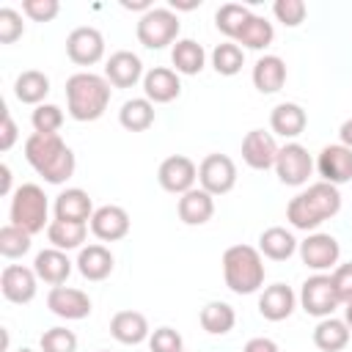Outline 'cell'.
<instances>
[{"label":"cell","mask_w":352,"mask_h":352,"mask_svg":"<svg viewBox=\"0 0 352 352\" xmlns=\"http://www.w3.org/2000/svg\"><path fill=\"white\" fill-rule=\"evenodd\" d=\"M297 305V294L292 292V286L286 283H272L258 294V314L267 322H283L292 316Z\"/></svg>","instance_id":"d6986e66"},{"label":"cell","mask_w":352,"mask_h":352,"mask_svg":"<svg viewBox=\"0 0 352 352\" xmlns=\"http://www.w3.org/2000/svg\"><path fill=\"white\" fill-rule=\"evenodd\" d=\"M25 160L30 162V168L38 176H44L47 184H63L77 168L74 151L63 143V138L58 132L55 135L33 132L25 140Z\"/></svg>","instance_id":"6da1fadb"},{"label":"cell","mask_w":352,"mask_h":352,"mask_svg":"<svg viewBox=\"0 0 352 352\" xmlns=\"http://www.w3.org/2000/svg\"><path fill=\"white\" fill-rule=\"evenodd\" d=\"M170 60H173V66H176V74H198L201 69H204V63H206V52H204V47L198 44V41H192V38H179L176 44H173V50H170Z\"/></svg>","instance_id":"d6a6232c"},{"label":"cell","mask_w":352,"mask_h":352,"mask_svg":"<svg viewBox=\"0 0 352 352\" xmlns=\"http://www.w3.org/2000/svg\"><path fill=\"white\" fill-rule=\"evenodd\" d=\"M198 6L201 0H170V11H192Z\"/></svg>","instance_id":"816d5d0a"},{"label":"cell","mask_w":352,"mask_h":352,"mask_svg":"<svg viewBox=\"0 0 352 352\" xmlns=\"http://www.w3.org/2000/svg\"><path fill=\"white\" fill-rule=\"evenodd\" d=\"M195 179H198V168L190 157L184 154H170L160 162V170H157V182L165 192H173V195H184L195 187Z\"/></svg>","instance_id":"30bf717a"},{"label":"cell","mask_w":352,"mask_h":352,"mask_svg":"<svg viewBox=\"0 0 352 352\" xmlns=\"http://www.w3.org/2000/svg\"><path fill=\"white\" fill-rule=\"evenodd\" d=\"M341 209V192L338 187L327 182L308 184V190L297 192L286 206V220L300 231H314L324 220L336 217Z\"/></svg>","instance_id":"7a4b0ae2"},{"label":"cell","mask_w":352,"mask_h":352,"mask_svg":"<svg viewBox=\"0 0 352 352\" xmlns=\"http://www.w3.org/2000/svg\"><path fill=\"white\" fill-rule=\"evenodd\" d=\"M344 322H346L349 330H352V302H346V308H344Z\"/></svg>","instance_id":"f5cc1de1"},{"label":"cell","mask_w":352,"mask_h":352,"mask_svg":"<svg viewBox=\"0 0 352 352\" xmlns=\"http://www.w3.org/2000/svg\"><path fill=\"white\" fill-rule=\"evenodd\" d=\"M50 94V77L38 69H28L16 77L14 82V96L22 102V104H44V96Z\"/></svg>","instance_id":"f546056e"},{"label":"cell","mask_w":352,"mask_h":352,"mask_svg":"<svg viewBox=\"0 0 352 352\" xmlns=\"http://www.w3.org/2000/svg\"><path fill=\"white\" fill-rule=\"evenodd\" d=\"M148 349L151 352H184V341L173 327H157L148 336Z\"/></svg>","instance_id":"7bdbcfd3"},{"label":"cell","mask_w":352,"mask_h":352,"mask_svg":"<svg viewBox=\"0 0 352 352\" xmlns=\"http://www.w3.org/2000/svg\"><path fill=\"white\" fill-rule=\"evenodd\" d=\"M242 352H280V349H278V344H275L272 338L256 336V338H250V341L242 346Z\"/></svg>","instance_id":"7dc6e473"},{"label":"cell","mask_w":352,"mask_h":352,"mask_svg":"<svg viewBox=\"0 0 352 352\" xmlns=\"http://www.w3.org/2000/svg\"><path fill=\"white\" fill-rule=\"evenodd\" d=\"M333 286H336V294H338V300L346 305V302H352V261H346V264H338L336 270H333Z\"/></svg>","instance_id":"f6af8a7d"},{"label":"cell","mask_w":352,"mask_h":352,"mask_svg":"<svg viewBox=\"0 0 352 352\" xmlns=\"http://www.w3.org/2000/svg\"><path fill=\"white\" fill-rule=\"evenodd\" d=\"M91 234L102 242H118L129 234V214L126 209L116 206V204H107V206H99L91 217Z\"/></svg>","instance_id":"ac0fdd59"},{"label":"cell","mask_w":352,"mask_h":352,"mask_svg":"<svg viewBox=\"0 0 352 352\" xmlns=\"http://www.w3.org/2000/svg\"><path fill=\"white\" fill-rule=\"evenodd\" d=\"M176 212H179V220H182L184 226H204V223H209L212 214H214V195H209V192L201 190V187H192L190 192L179 195Z\"/></svg>","instance_id":"44dd1931"},{"label":"cell","mask_w":352,"mask_h":352,"mask_svg":"<svg viewBox=\"0 0 352 352\" xmlns=\"http://www.w3.org/2000/svg\"><path fill=\"white\" fill-rule=\"evenodd\" d=\"M201 327L209 333V336H226V333H231L234 330V324H236V314H234V308L228 305V302H223V300H212V302H206L204 308H201Z\"/></svg>","instance_id":"1f68e13d"},{"label":"cell","mask_w":352,"mask_h":352,"mask_svg":"<svg viewBox=\"0 0 352 352\" xmlns=\"http://www.w3.org/2000/svg\"><path fill=\"white\" fill-rule=\"evenodd\" d=\"M30 124L41 135H55L63 126V110L58 104H38L30 116Z\"/></svg>","instance_id":"ab89813d"},{"label":"cell","mask_w":352,"mask_h":352,"mask_svg":"<svg viewBox=\"0 0 352 352\" xmlns=\"http://www.w3.org/2000/svg\"><path fill=\"white\" fill-rule=\"evenodd\" d=\"M242 160H245V165L253 168V170L275 168V160H278V143H275L272 132L250 129V132L242 138Z\"/></svg>","instance_id":"9a60e30c"},{"label":"cell","mask_w":352,"mask_h":352,"mask_svg":"<svg viewBox=\"0 0 352 352\" xmlns=\"http://www.w3.org/2000/svg\"><path fill=\"white\" fill-rule=\"evenodd\" d=\"M94 204L91 195L80 187H69L55 198V220H69V223H88L94 217Z\"/></svg>","instance_id":"7402d4cb"},{"label":"cell","mask_w":352,"mask_h":352,"mask_svg":"<svg viewBox=\"0 0 352 352\" xmlns=\"http://www.w3.org/2000/svg\"><path fill=\"white\" fill-rule=\"evenodd\" d=\"M74 264L85 280H104L113 272L116 258L104 245H88V248H80V256Z\"/></svg>","instance_id":"484cf974"},{"label":"cell","mask_w":352,"mask_h":352,"mask_svg":"<svg viewBox=\"0 0 352 352\" xmlns=\"http://www.w3.org/2000/svg\"><path fill=\"white\" fill-rule=\"evenodd\" d=\"M16 143V124L11 118V113L3 107V132H0V151H8Z\"/></svg>","instance_id":"bcb514c9"},{"label":"cell","mask_w":352,"mask_h":352,"mask_svg":"<svg viewBox=\"0 0 352 352\" xmlns=\"http://www.w3.org/2000/svg\"><path fill=\"white\" fill-rule=\"evenodd\" d=\"M110 336L126 346H135L148 338V319L140 311H118L110 319Z\"/></svg>","instance_id":"d4e9b609"},{"label":"cell","mask_w":352,"mask_h":352,"mask_svg":"<svg viewBox=\"0 0 352 352\" xmlns=\"http://www.w3.org/2000/svg\"><path fill=\"white\" fill-rule=\"evenodd\" d=\"M11 223L25 228L28 234H38L44 231L50 223H47V214H50V204H47V195L38 184H19L11 195Z\"/></svg>","instance_id":"5b68a950"},{"label":"cell","mask_w":352,"mask_h":352,"mask_svg":"<svg viewBox=\"0 0 352 352\" xmlns=\"http://www.w3.org/2000/svg\"><path fill=\"white\" fill-rule=\"evenodd\" d=\"M0 192L3 195H14V190H11V168L6 162L0 165Z\"/></svg>","instance_id":"c3c4849f"},{"label":"cell","mask_w":352,"mask_h":352,"mask_svg":"<svg viewBox=\"0 0 352 352\" xmlns=\"http://www.w3.org/2000/svg\"><path fill=\"white\" fill-rule=\"evenodd\" d=\"M30 236L33 234H28L25 228H19L14 223L3 226L0 228V256L3 258H19V256H25L30 250Z\"/></svg>","instance_id":"74e56055"},{"label":"cell","mask_w":352,"mask_h":352,"mask_svg":"<svg viewBox=\"0 0 352 352\" xmlns=\"http://www.w3.org/2000/svg\"><path fill=\"white\" fill-rule=\"evenodd\" d=\"M121 6H124V8H129V11H143V14L154 8L148 0H135V3H132V0H121Z\"/></svg>","instance_id":"f907efd6"},{"label":"cell","mask_w":352,"mask_h":352,"mask_svg":"<svg viewBox=\"0 0 352 352\" xmlns=\"http://www.w3.org/2000/svg\"><path fill=\"white\" fill-rule=\"evenodd\" d=\"M143 94L151 104H168L182 94V82L176 69L168 66H154L143 74Z\"/></svg>","instance_id":"e0dca14e"},{"label":"cell","mask_w":352,"mask_h":352,"mask_svg":"<svg viewBox=\"0 0 352 352\" xmlns=\"http://www.w3.org/2000/svg\"><path fill=\"white\" fill-rule=\"evenodd\" d=\"M305 124H308V116H305V110L297 102H280L270 113L272 132L280 135V138H286V140H294L297 135H302Z\"/></svg>","instance_id":"cb8c5ba5"},{"label":"cell","mask_w":352,"mask_h":352,"mask_svg":"<svg viewBox=\"0 0 352 352\" xmlns=\"http://www.w3.org/2000/svg\"><path fill=\"white\" fill-rule=\"evenodd\" d=\"M338 138H341V143H344L346 148H352V118H346V121L341 124V129H338Z\"/></svg>","instance_id":"681fc988"},{"label":"cell","mask_w":352,"mask_h":352,"mask_svg":"<svg viewBox=\"0 0 352 352\" xmlns=\"http://www.w3.org/2000/svg\"><path fill=\"white\" fill-rule=\"evenodd\" d=\"M286 82V63L278 55H264L253 66V85L261 94H278Z\"/></svg>","instance_id":"83f0119b"},{"label":"cell","mask_w":352,"mask_h":352,"mask_svg":"<svg viewBox=\"0 0 352 352\" xmlns=\"http://www.w3.org/2000/svg\"><path fill=\"white\" fill-rule=\"evenodd\" d=\"M47 308L60 319H85L91 316V297L82 289L52 286L47 294Z\"/></svg>","instance_id":"2e32d148"},{"label":"cell","mask_w":352,"mask_h":352,"mask_svg":"<svg viewBox=\"0 0 352 352\" xmlns=\"http://www.w3.org/2000/svg\"><path fill=\"white\" fill-rule=\"evenodd\" d=\"M85 236H88V226H85V223L52 220V223L47 226V239H50V245L58 248V250H63V253H66V250H77V248H82Z\"/></svg>","instance_id":"4dcf8cb0"},{"label":"cell","mask_w":352,"mask_h":352,"mask_svg":"<svg viewBox=\"0 0 352 352\" xmlns=\"http://www.w3.org/2000/svg\"><path fill=\"white\" fill-rule=\"evenodd\" d=\"M36 283H38L36 270L22 267V264H8L0 272V292L8 302H16V305H25L36 297V289H38Z\"/></svg>","instance_id":"5bb4252c"},{"label":"cell","mask_w":352,"mask_h":352,"mask_svg":"<svg viewBox=\"0 0 352 352\" xmlns=\"http://www.w3.org/2000/svg\"><path fill=\"white\" fill-rule=\"evenodd\" d=\"M99 352H107V349H99Z\"/></svg>","instance_id":"11a10c76"},{"label":"cell","mask_w":352,"mask_h":352,"mask_svg":"<svg viewBox=\"0 0 352 352\" xmlns=\"http://www.w3.org/2000/svg\"><path fill=\"white\" fill-rule=\"evenodd\" d=\"M179 28H182V22H179L176 11H170V8H151V11H146L138 19L135 33H138V41L146 50H162V47L176 41Z\"/></svg>","instance_id":"8992f818"},{"label":"cell","mask_w":352,"mask_h":352,"mask_svg":"<svg viewBox=\"0 0 352 352\" xmlns=\"http://www.w3.org/2000/svg\"><path fill=\"white\" fill-rule=\"evenodd\" d=\"M305 3L302 0H275L272 6V14L278 22H283L286 28H297L302 19H305Z\"/></svg>","instance_id":"60d3db41"},{"label":"cell","mask_w":352,"mask_h":352,"mask_svg":"<svg viewBox=\"0 0 352 352\" xmlns=\"http://www.w3.org/2000/svg\"><path fill=\"white\" fill-rule=\"evenodd\" d=\"M349 333L352 330L344 319L327 316V319H319V324L314 327V344L322 352H341L349 344Z\"/></svg>","instance_id":"f1b7e54d"},{"label":"cell","mask_w":352,"mask_h":352,"mask_svg":"<svg viewBox=\"0 0 352 352\" xmlns=\"http://www.w3.org/2000/svg\"><path fill=\"white\" fill-rule=\"evenodd\" d=\"M275 173L283 184L289 187H302L308 182V176L314 173V157L308 154V148L302 143H286L278 148V160H275Z\"/></svg>","instance_id":"ba28073f"},{"label":"cell","mask_w":352,"mask_h":352,"mask_svg":"<svg viewBox=\"0 0 352 352\" xmlns=\"http://www.w3.org/2000/svg\"><path fill=\"white\" fill-rule=\"evenodd\" d=\"M316 170L322 176V182H327L333 187L346 184L352 179V148H346L344 143L324 146L316 157Z\"/></svg>","instance_id":"4fadbf2b"},{"label":"cell","mask_w":352,"mask_h":352,"mask_svg":"<svg viewBox=\"0 0 352 352\" xmlns=\"http://www.w3.org/2000/svg\"><path fill=\"white\" fill-rule=\"evenodd\" d=\"M104 77L113 88H132L140 77H143V63L135 52L129 50H118L107 58L104 63Z\"/></svg>","instance_id":"ffe728a7"},{"label":"cell","mask_w":352,"mask_h":352,"mask_svg":"<svg viewBox=\"0 0 352 352\" xmlns=\"http://www.w3.org/2000/svg\"><path fill=\"white\" fill-rule=\"evenodd\" d=\"M22 11L33 22H50V19L58 16L60 3L58 0H22Z\"/></svg>","instance_id":"ee69618b"},{"label":"cell","mask_w":352,"mask_h":352,"mask_svg":"<svg viewBox=\"0 0 352 352\" xmlns=\"http://www.w3.org/2000/svg\"><path fill=\"white\" fill-rule=\"evenodd\" d=\"M66 55L77 66H94L104 58V36L91 25H80L66 36Z\"/></svg>","instance_id":"8fae6325"},{"label":"cell","mask_w":352,"mask_h":352,"mask_svg":"<svg viewBox=\"0 0 352 352\" xmlns=\"http://www.w3.org/2000/svg\"><path fill=\"white\" fill-rule=\"evenodd\" d=\"M297 248L300 245H297L294 234L286 231L283 226H272V228L261 231V236H258V253L270 261H286L294 256Z\"/></svg>","instance_id":"4316f807"},{"label":"cell","mask_w":352,"mask_h":352,"mask_svg":"<svg viewBox=\"0 0 352 352\" xmlns=\"http://www.w3.org/2000/svg\"><path fill=\"white\" fill-rule=\"evenodd\" d=\"M33 270L38 275V280L50 283V286H63L66 278L72 275V261L63 250L58 248H47V250H38L36 258H33Z\"/></svg>","instance_id":"603a6c76"},{"label":"cell","mask_w":352,"mask_h":352,"mask_svg":"<svg viewBox=\"0 0 352 352\" xmlns=\"http://www.w3.org/2000/svg\"><path fill=\"white\" fill-rule=\"evenodd\" d=\"M248 19H250V8L248 6H242V3H223L217 8V14H214V28L223 36H228V41H234Z\"/></svg>","instance_id":"d590c367"},{"label":"cell","mask_w":352,"mask_h":352,"mask_svg":"<svg viewBox=\"0 0 352 352\" xmlns=\"http://www.w3.org/2000/svg\"><path fill=\"white\" fill-rule=\"evenodd\" d=\"M272 38H275L272 22H267L264 16L250 14V19L242 25V30H239V36L234 41L242 44V47H248V50H264V47L272 44Z\"/></svg>","instance_id":"e575fe53"},{"label":"cell","mask_w":352,"mask_h":352,"mask_svg":"<svg viewBox=\"0 0 352 352\" xmlns=\"http://www.w3.org/2000/svg\"><path fill=\"white\" fill-rule=\"evenodd\" d=\"M212 66L217 74L223 77H234L242 66H245V52L236 41H223L212 50Z\"/></svg>","instance_id":"8d00e7d4"},{"label":"cell","mask_w":352,"mask_h":352,"mask_svg":"<svg viewBox=\"0 0 352 352\" xmlns=\"http://www.w3.org/2000/svg\"><path fill=\"white\" fill-rule=\"evenodd\" d=\"M25 33V22L22 14L14 8H0V44H14L19 36Z\"/></svg>","instance_id":"b9f144b4"},{"label":"cell","mask_w":352,"mask_h":352,"mask_svg":"<svg viewBox=\"0 0 352 352\" xmlns=\"http://www.w3.org/2000/svg\"><path fill=\"white\" fill-rule=\"evenodd\" d=\"M110 104V82L94 72H77L66 80V110L74 121H96Z\"/></svg>","instance_id":"3957f363"},{"label":"cell","mask_w":352,"mask_h":352,"mask_svg":"<svg viewBox=\"0 0 352 352\" xmlns=\"http://www.w3.org/2000/svg\"><path fill=\"white\" fill-rule=\"evenodd\" d=\"M16 352H36V349H30V346H22V349H16Z\"/></svg>","instance_id":"db71d44e"},{"label":"cell","mask_w":352,"mask_h":352,"mask_svg":"<svg viewBox=\"0 0 352 352\" xmlns=\"http://www.w3.org/2000/svg\"><path fill=\"white\" fill-rule=\"evenodd\" d=\"M41 352H77V336L69 327H50L38 338Z\"/></svg>","instance_id":"f35d334b"},{"label":"cell","mask_w":352,"mask_h":352,"mask_svg":"<svg viewBox=\"0 0 352 352\" xmlns=\"http://www.w3.org/2000/svg\"><path fill=\"white\" fill-rule=\"evenodd\" d=\"M223 278L234 294H253L264 286V256L250 245H231L223 253Z\"/></svg>","instance_id":"277c9868"},{"label":"cell","mask_w":352,"mask_h":352,"mask_svg":"<svg viewBox=\"0 0 352 352\" xmlns=\"http://www.w3.org/2000/svg\"><path fill=\"white\" fill-rule=\"evenodd\" d=\"M300 305H302L305 314H311L316 319L333 316V311L341 305V300L336 294V286H333V278L324 275V272L311 275L300 289Z\"/></svg>","instance_id":"52a82bcc"},{"label":"cell","mask_w":352,"mask_h":352,"mask_svg":"<svg viewBox=\"0 0 352 352\" xmlns=\"http://www.w3.org/2000/svg\"><path fill=\"white\" fill-rule=\"evenodd\" d=\"M198 182L201 190L209 195H226L236 184V165L228 154H206L198 165Z\"/></svg>","instance_id":"9c48e42d"},{"label":"cell","mask_w":352,"mask_h":352,"mask_svg":"<svg viewBox=\"0 0 352 352\" xmlns=\"http://www.w3.org/2000/svg\"><path fill=\"white\" fill-rule=\"evenodd\" d=\"M118 121L124 129L129 132H146L151 124H154V104L146 99V96H138V99H126L118 110Z\"/></svg>","instance_id":"836d02e7"},{"label":"cell","mask_w":352,"mask_h":352,"mask_svg":"<svg viewBox=\"0 0 352 352\" xmlns=\"http://www.w3.org/2000/svg\"><path fill=\"white\" fill-rule=\"evenodd\" d=\"M300 258L308 270H316V272H324L330 267L338 264V256H341V245L333 234H308L302 242H300Z\"/></svg>","instance_id":"7c38bea8"}]
</instances>
